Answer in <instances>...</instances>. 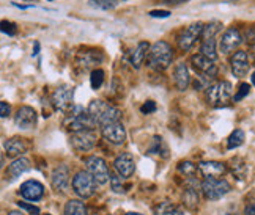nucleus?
<instances>
[{
  "label": "nucleus",
  "mask_w": 255,
  "mask_h": 215,
  "mask_svg": "<svg viewBox=\"0 0 255 215\" xmlns=\"http://www.w3.org/2000/svg\"><path fill=\"white\" fill-rule=\"evenodd\" d=\"M87 110L101 127L107 126V124H112V123H118V121H120V116H122L120 110H118L117 107L111 106L109 102H104L101 99H93L88 104Z\"/></svg>",
  "instance_id": "nucleus-1"
},
{
  "label": "nucleus",
  "mask_w": 255,
  "mask_h": 215,
  "mask_svg": "<svg viewBox=\"0 0 255 215\" xmlns=\"http://www.w3.org/2000/svg\"><path fill=\"white\" fill-rule=\"evenodd\" d=\"M174 60V49L167 41H156L148 52V64L156 71H166Z\"/></svg>",
  "instance_id": "nucleus-2"
},
{
  "label": "nucleus",
  "mask_w": 255,
  "mask_h": 215,
  "mask_svg": "<svg viewBox=\"0 0 255 215\" xmlns=\"http://www.w3.org/2000/svg\"><path fill=\"white\" fill-rule=\"evenodd\" d=\"M206 99L211 106H225L232 99V83L227 80L211 83L206 88Z\"/></svg>",
  "instance_id": "nucleus-3"
},
{
  "label": "nucleus",
  "mask_w": 255,
  "mask_h": 215,
  "mask_svg": "<svg viewBox=\"0 0 255 215\" xmlns=\"http://www.w3.org/2000/svg\"><path fill=\"white\" fill-rule=\"evenodd\" d=\"M232 190L230 184L225 179H217V177H206V179L202 182V192L205 195L206 200H221L222 196H225Z\"/></svg>",
  "instance_id": "nucleus-4"
},
{
  "label": "nucleus",
  "mask_w": 255,
  "mask_h": 215,
  "mask_svg": "<svg viewBox=\"0 0 255 215\" xmlns=\"http://www.w3.org/2000/svg\"><path fill=\"white\" fill-rule=\"evenodd\" d=\"M96 179L88 171H79L72 177V190H74L80 198H90L96 192Z\"/></svg>",
  "instance_id": "nucleus-5"
},
{
  "label": "nucleus",
  "mask_w": 255,
  "mask_h": 215,
  "mask_svg": "<svg viewBox=\"0 0 255 215\" xmlns=\"http://www.w3.org/2000/svg\"><path fill=\"white\" fill-rule=\"evenodd\" d=\"M84 162L87 165V171L95 177L98 184L111 182V173H109V168L103 157L90 156V157H85Z\"/></svg>",
  "instance_id": "nucleus-6"
},
{
  "label": "nucleus",
  "mask_w": 255,
  "mask_h": 215,
  "mask_svg": "<svg viewBox=\"0 0 255 215\" xmlns=\"http://www.w3.org/2000/svg\"><path fill=\"white\" fill-rule=\"evenodd\" d=\"M104 55L101 51L98 49H82L77 52L76 57V68L82 72L90 71V69H96V64L103 61Z\"/></svg>",
  "instance_id": "nucleus-7"
},
{
  "label": "nucleus",
  "mask_w": 255,
  "mask_h": 215,
  "mask_svg": "<svg viewBox=\"0 0 255 215\" xmlns=\"http://www.w3.org/2000/svg\"><path fill=\"white\" fill-rule=\"evenodd\" d=\"M203 27L205 24L202 22H195V24H191L188 25L186 29L178 35L177 38V43L180 46L181 51H189L192 46L197 43V40L202 36V32H203Z\"/></svg>",
  "instance_id": "nucleus-8"
},
{
  "label": "nucleus",
  "mask_w": 255,
  "mask_h": 215,
  "mask_svg": "<svg viewBox=\"0 0 255 215\" xmlns=\"http://www.w3.org/2000/svg\"><path fill=\"white\" fill-rule=\"evenodd\" d=\"M72 98H74V90L69 85H62L56 91L52 93L51 102L56 110L60 111H68L72 106Z\"/></svg>",
  "instance_id": "nucleus-9"
},
{
  "label": "nucleus",
  "mask_w": 255,
  "mask_h": 215,
  "mask_svg": "<svg viewBox=\"0 0 255 215\" xmlns=\"http://www.w3.org/2000/svg\"><path fill=\"white\" fill-rule=\"evenodd\" d=\"M65 126L71 130L72 134H74V132H82V130H93L98 126V123L87 110L80 115L68 116V119L65 121Z\"/></svg>",
  "instance_id": "nucleus-10"
},
{
  "label": "nucleus",
  "mask_w": 255,
  "mask_h": 215,
  "mask_svg": "<svg viewBox=\"0 0 255 215\" xmlns=\"http://www.w3.org/2000/svg\"><path fill=\"white\" fill-rule=\"evenodd\" d=\"M96 134L93 130H82V132H74L71 134V146L76 149V151H80V153H85V151H90V149H93L95 145H96Z\"/></svg>",
  "instance_id": "nucleus-11"
},
{
  "label": "nucleus",
  "mask_w": 255,
  "mask_h": 215,
  "mask_svg": "<svg viewBox=\"0 0 255 215\" xmlns=\"http://www.w3.org/2000/svg\"><path fill=\"white\" fill-rule=\"evenodd\" d=\"M243 43V35L240 33L238 29L235 27H230L222 33V38L219 41V49L224 55H230L232 52H235L238 49V46Z\"/></svg>",
  "instance_id": "nucleus-12"
},
{
  "label": "nucleus",
  "mask_w": 255,
  "mask_h": 215,
  "mask_svg": "<svg viewBox=\"0 0 255 215\" xmlns=\"http://www.w3.org/2000/svg\"><path fill=\"white\" fill-rule=\"evenodd\" d=\"M114 168L117 174H120L123 179H128V177H131L135 171L134 157L129 153H122L120 156H117V159L114 161Z\"/></svg>",
  "instance_id": "nucleus-13"
},
{
  "label": "nucleus",
  "mask_w": 255,
  "mask_h": 215,
  "mask_svg": "<svg viewBox=\"0 0 255 215\" xmlns=\"http://www.w3.org/2000/svg\"><path fill=\"white\" fill-rule=\"evenodd\" d=\"M36 111L29 107V106H22L19 107V110L16 111L14 115V124L16 127H19L22 130H27V129H33L36 126Z\"/></svg>",
  "instance_id": "nucleus-14"
},
{
  "label": "nucleus",
  "mask_w": 255,
  "mask_h": 215,
  "mask_svg": "<svg viewBox=\"0 0 255 215\" xmlns=\"http://www.w3.org/2000/svg\"><path fill=\"white\" fill-rule=\"evenodd\" d=\"M51 184L52 189L56 192H66L69 187V170L66 165H60L57 168H54V171L51 174Z\"/></svg>",
  "instance_id": "nucleus-15"
},
{
  "label": "nucleus",
  "mask_w": 255,
  "mask_h": 215,
  "mask_svg": "<svg viewBox=\"0 0 255 215\" xmlns=\"http://www.w3.org/2000/svg\"><path fill=\"white\" fill-rule=\"evenodd\" d=\"M101 134H103L104 140H107V142L112 143V145H122L126 140V130H125V127L120 121H118V123L103 126Z\"/></svg>",
  "instance_id": "nucleus-16"
},
{
  "label": "nucleus",
  "mask_w": 255,
  "mask_h": 215,
  "mask_svg": "<svg viewBox=\"0 0 255 215\" xmlns=\"http://www.w3.org/2000/svg\"><path fill=\"white\" fill-rule=\"evenodd\" d=\"M230 68L235 77H244L249 71V58L244 51H236L230 57Z\"/></svg>",
  "instance_id": "nucleus-17"
},
{
  "label": "nucleus",
  "mask_w": 255,
  "mask_h": 215,
  "mask_svg": "<svg viewBox=\"0 0 255 215\" xmlns=\"http://www.w3.org/2000/svg\"><path fill=\"white\" fill-rule=\"evenodd\" d=\"M191 63H192V66L195 68V71H198L200 74H203V76L216 77L217 66L214 64V61L208 60L206 57H203L202 54H200V55H194V57L191 58Z\"/></svg>",
  "instance_id": "nucleus-18"
},
{
  "label": "nucleus",
  "mask_w": 255,
  "mask_h": 215,
  "mask_svg": "<svg viewBox=\"0 0 255 215\" xmlns=\"http://www.w3.org/2000/svg\"><path fill=\"white\" fill-rule=\"evenodd\" d=\"M21 195L29 201H38L44 195V187L38 181H27L21 185Z\"/></svg>",
  "instance_id": "nucleus-19"
},
{
  "label": "nucleus",
  "mask_w": 255,
  "mask_h": 215,
  "mask_svg": "<svg viewBox=\"0 0 255 215\" xmlns=\"http://www.w3.org/2000/svg\"><path fill=\"white\" fill-rule=\"evenodd\" d=\"M5 151L10 157H22V154H25L29 151V143L25 142V138L21 137H13L8 138L5 142Z\"/></svg>",
  "instance_id": "nucleus-20"
},
{
  "label": "nucleus",
  "mask_w": 255,
  "mask_h": 215,
  "mask_svg": "<svg viewBox=\"0 0 255 215\" xmlns=\"http://www.w3.org/2000/svg\"><path fill=\"white\" fill-rule=\"evenodd\" d=\"M198 171L205 177H219L225 174L227 166L222 162H217V161H206V162L198 163Z\"/></svg>",
  "instance_id": "nucleus-21"
},
{
  "label": "nucleus",
  "mask_w": 255,
  "mask_h": 215,
  "mask_svg": "<svg viewBox=\"0 0 255 215\" xmlns=\"http://www.w3.org/2000/svg\"><path fill=\"white\" fill-rule=\"evenodd\" d=\"M174 82H175V87L180 91H185L189 87V82H191V76H189V71L188 66L185 63H178L175 66L174 71Z\"/></svg>",
  "instance_id": "nucleus-22"
},
{
  "label": "nucleus",
  "mask_w": 255,
  "mask_h": 215,
  "mask_svg": "<svg viewBox=\"0 0 255 215\" xmlns=\"http://www.w3.org/2000/svg\"><path fill=\"white\" fill-rule=\"evenodd\" d=\"M148 52H150V44L147 41H140L137 44V48H135L134 52L131 54V64H132L135 69H139L142 64H143V61H145V58H147Z\"/></svg>",
  "instance_id": "nucleus-23"
},
{
  "label": "nucleus",
  "mask_w": 255,
  "mask_h": 215,
  "mask_svg": "<svg viewBox=\"0 0 255 215\" xmlns=\"http://www.w3.org/2000/svg\"><path fill=\"white\" fill-rule=\"evenodd\" d=\"M30 170V161L27 157H17L13 161V163L8 166V174H10L13 179L14 177H19L25 171Z\"/></svg>",
  "instance_id": "nucleus-24"
},
{
  "label": "nucleus",
  "mask_w": 255,
  "mask_h": 215,
  "mask_svg": "<svg viewBox=\"0 0 255 215\" xmlns=\"http://www.w3.org/2000/svg\"><path fill=\"white\" fill-rule=\"evenodd\" d=\"M181 200H183V204L189 211H195L198 208V203H200L198 192H197L195 187H188V189L183 192V195H181Z\"/></svg>",
  "instance_id": "nucleus-25"
},
{
  "label": "nucleus",
  "mask_w": 255,
  "mask_h": 215,
  "mask_svg": "<svg viewBox=\"0 0 255 215\" xmlns=\"http://www.w3.org/2000/svg\"><path fill=\"white\" fill-rule=\"evenodd\" d=\"M63 215H87V206L79 200H69L65 204Z\"/></svg>",
  "instance_id": "nucleus-26"
},
{
  "label": "nucleus",
  "mask_w": 255,
  "mask_h": 215,
  "mask_svg": "<svg viewBox=\"0 0 255 215\" xmlns=\"http://www.w3.org/2000/svg\"><path fill=\"white\" fill-rule=\"evenodd\" d=\"M154 215H185V212L181 208H177L172 203L164 201L154 208Z\"/></svg>",
  "instance_id": "nucleus-27"
},
{
  "label": "nucleus",
  "mask_w": 255,
  "mask_h": 215,
  "mask_svg": "<svg viewBox=\"0 0 255 215\" xmlns=\"http://www.w3.org/2000/svg\"><path fill=\"white\" fill-rule=\"evenodd\" d=\"M200 54L206 57L208 60L216 61L217 60V51H216V40H203L200 46Z\"/></svg>",
  "instance_id": "nucleus-28"
},
{
  "label": "nucleus",
  "mask_w": 255,
  "mask_h": 215,
  "mask_svg": "<svg viewBox=\"0 0 255 215\" xmlns=\"http://www.w3.org/2000/svg\"><path fill=\"white\" fill-rule=\"evenodd\" d=\"M222 30V22L219 21H211L205 24L203 32H202V38L203 40H214V36Z\"/></svg>",
  "instance_id": "nucleus-29"
},
{
  "label": "nucleus",
  "mask_w": 255,
  "mask_h": 215,
  "mask_svg": "<svg viewBox=\"0 0 255 215\" xmlns=\"http://www.w3.org/2000/svg\"><path fill=\"white\" fill-rule=\"evenodd\" d=\"M230 168H232V173H233V176L236 177V179H244L246 174H248V165L244 163L243 159H238V157L232 159Z\"/></svg>",
  "instance_id": "nucleus-30"
},
{
  "label": "nucleus",
  "mask_w": 255,
  "mask_h": 215,
  "mask_svg": "<svg viewBox=\"0 0 255 215\" xmlns=\"http://www.w3.org/2000/svg\"><path fill=\"white\" fill-rule=\"evenodd\" d=\"M244 143V132L241 129H235L230 134L229 140H227V148L229 149H235Z\"/></svg>",
  "instance_id": "nucleus-31"
},
{
  "label": "nucleus",
  "mask_w": 255,
  "mask_h": 215,
  "mask_svg": "<svg viewBox=\"0 0 255 215\" xmlns=\"http://www.w3.org/2000/svg\"><path fill=\"white\" fill-rule=\"evenodd\" d=\"M197 170H198V166L194 165L192 162H189V161H185V162L178 163V171L183 174L185 177H195Z\"/></svg>",
  "instance_id": "nucleus-32"
},
{
  "label": "nucleus",
  "mask_w": 255,
  "mask_h": 215,
  "mask_svg": "<svg viewBox=\"0 0 255 215\" xmlns=\"http://www.w3.org/2000/svg\"><path fill=\"white\" fill-rule=\"evenodd\" d=\"M88 5L93 8H98V10L109 11V10H114V8L118 5V0H90Z\"/></svg>",
  "instance_id": "nucleus-33"
},
{
  "label": "nucleus",
  "mask_w": 255,
  "mask_h": 215,
  "mask_svg": "<svg viewBox=\"0 0 255 215\" xmlns=\"http://www.w3.org/2000/svg\"><path fill=\"white\" fill-rule=\"evenodd\" d=\"M104 82V71L103 69H95L92 71V77H90V83H92V88L98 90L103 85Z\"/></svg>",
  "instance_id": "nucleus-34"
},
{
  "label": "nucleus",
  "mask_w": 255,
  "mask_h": 215,
  "mask_svg": "<svg viewBox=\"0 0 255 215\" xmlns=\"http://www.w3.org/2000/svg\"><path fill=\"white\" fill-rule=\"evenodd\" d=\"M153 143H154V146L150 149L151 153H154V154H162L164 157H167V146H166V143H164V140L161 137H154Z\"/></svg>",
  "instance_id": "nucleus-35"
},
{
  "label": "nucleus",
  "mask_w": 255,
  "mask_h": 215,
  "mask_svg": "<svg viewBox=\"0 0 255 215\" xmlns=\"http://www.w3.org/2000/svg\"><path fill=\"white\" fill-rule=\"evenodd\" d=\"M111 187H112V190L117 192V193H122L125 192V185H123V177L120 174H112L111 176Z\"/></svg>",
  "instance_id": "nucleus-36"
},
{
  "label": "nucleus",
  "mask_w": 255,
  "mask_h": 215,
  "mask_svg": "<svg viewBox=\"0 0 255 215\" xmlns=\"http://www.w3.org/2000/svg\"><path fill=\"white\" fill-rule=\"evenodd\" d=\"M249 90H251V85H248V83H241L240 88H238V91H236V95L233 96V101H235V102H238V101L244 99L246 96L249 95Z\"/></svg>",
  "instance_id": "nucleus-37"
},
{
  "label": "nucleus",
  "mask_w": 255,
  "mask_h": 215,
  "mask_svg": "<svg viewBox=\"0 0 255 215\" xmlns=\"http://www.w3.org/2000/svg\"><path fill=\"white\" fill-rule=\"evenodd\" d=\"M2 32L6 33L8 36H14L17 33V27L14 22L10 21H2Z\"/></svg>",
  "instance_id": "nucleus-38"
},
{
  "label": "nucleus",
  "mask_w": 255,
  "mask_h": 215,
  "mask_svg": "<svg viewBox=\"0 0 255 215\" xmlns=\"http://www.w3.org/2000/svg\"><path fill=\"white\" fill-rule=\"evenodd\" d=\"M243 40H244L246 43H248L249 46H255V25L248 27V29H246Z\"/></svg>",
  "instance_id": "nucleus-39"
},
{
  "label": "nucleus",
  "mask_w": 255,
  "mask_h": 215,
  "mask_svg": "<svg viewBox=\"0 0 255 215\" xmlns=\"http://www.w3.org/2000/svg\"><path fill=\"white\" fill-rule=\"evenodd\" d=\"M140 111H142L143 115H150V113H153V111H156V102H154V101H147L140 107Z\"/></svg>",
  "instance_id": "nucleus-40"
},
{
  "label": "nucleus",
  "mask_w": 255,
  "mask_h": 215,
  "mask_svg": "<svg viewBox=\"0 0 255 215\" xmlns=\"http://www.w3.org/2000/svg\"><path fill=\"white\" fill-rule=\"evenodd\" d=\"M21 209H25L27 212H30L32 215H40V209L36 208V206H32V204H27V203H17Z\"/></svg>",
  "instance_id": "nucleus-41"
},
{
  "label": "nucleus",
  "mask_w": 255,
  "mask_h": 215,
  "mask_svg": "<svg viewBox=\"0 0 255 215\" xmlns=\"http://www.w3.org/2000/svg\"><path fill=\"white\" fill-rule=\"evenodd\" d=\"M10 111H11V107H10V104H8L6 101L0 102V116L6 118L8 115H10Z\"/></svg>",
  "instance_id": "nucleus-42"
},
{
  "label": "nucleus",
  "mask_w": 255,
  "mask_h": 215,
  "mask_svg": "<svg viewBox=\"0 0 255 215\" xmlns=\"http://www.w3.org/2000/svg\"><path fill=\"white\" fill-rule=\"evenodd\" d=\"M148 14L151 17H161V19H164V17H169L170 16V11H167V10H153Z\"/></svg>",
  "instance_id": "nucleus-43"
},
{
  "label": "nucleus",
  "mask_w": 255,
  "mask_h": 215,
  "mask_svg": "<svg viewBox=\"0 0 255 215\" xmlns=\"http://www.w3.org/2000/svg\"><path fill=\"white\" fill-rule=\"evenodd\" d=\"M162 3L166 5H172V6H178V5H183V3H188L189 0H161Z\"/></svg>",
  "instance_id": "nucleus-44"
},
{
  "label": "nucleus",
  "mask_w": 255,
  "mask_h": 215,
  "mask_svg": "<svg viewBox=\"0 0 255 215\" xmlns=\"http://www.w3.org/2000/svg\"><path fill=\"white\" fill-rule=\"evenodd\" d=\"M244 215H255V203H252V204H249V206H246Z\"/></svg>",
  "instance_id": "nucleus-45"
},
{
  "label": "nucleus",
  "mask_w": 255,
  "mask_h": 215,
  "mask_svg": "<svg viewBox=\"0 0 255 215\" xmlns=\"http://www.w3.org/2000/svg\"><path fill=\"white\" fill-rule=\"evenodd\" d=\"M38 52H40V43L36 41L35 43V51L32 52V57H36V55H38Z\"/></svg>",
  "instance_id": "nucleus-46"
},
{
  "label": "nucleus",
  "mask_w": 255,
  "mask_h": 215,
  "mask_svg": "<svg viewBox=\"0 0 255 215\" xmlns=\"http://www.w3.org/2000/svg\"><path fill=\"white\" fill-rule=\"evenodd\" d=\"M8 215H25V214L21 212V211H10V212H8Z\"/></svg>",
  "instance_id": "nucleus-47"
},
{
  "label": "nucleus",
  "mask_w": 255,
  "mask_h": 215,
  "mask_svg": "<svg viewBox=\"0 0 255 215\" xmlns=\"http://www.w3.org/2000/svg\"><path fill=\"white\" fill-rule=\"evenodd\" d=\"M251 80H252V85L255 87V72H252V77H251Z\"/></svg>",
  "instance_id": "nucleus-48"
},
{
  "label": "nucleus",
  "mask_w": 255,
  "mask_h": 215,
  "mask_svg": "<svg viewBox=\"0 0 255 215\" xmlns=\"http://www.w3.org/2000/svg\"><path fill=\"white\" fill-rule=\"evenodd\" d=\"M126 215H142V214H139V212H129V214H126Z\"/></svg>",
  "instance_id": "nucleus-49"
},
{
  "label": "nucleus",
  "mask_w": 255,
  "mask_h": 215,
  "mask_svg": "<svg viewBox=\"0 0 255 215\" xmlns=\"http://www.w3.org/2000/svg\"><path fill=\"white\" fill-rule=\"evenodd\" d=\"M48 2H52V0H48Z\"/></svg>",
  "instance_id": "nucleus-50"
},
{
  "label": "nucleus",
  "mask_w": 255,
  "mask_h": 215,
  "mask_svg": "<svg viewBox=\"0 0 255 215\" xmlns=\"http://www.w3.org/2000/svg\"><path fill=\"white\" fill-rule=\"evenodd\" d=\"M46 215H51V214H46Z\"/></svg>",
  "instance_id": "nucleus-51"
}]
</instances>
